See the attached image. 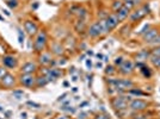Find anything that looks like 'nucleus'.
I'll return each mask as SVG.
<instances>
[{"mask_svg":"<svg viewBox=\"0 0 160 119\" xmlns=\"http://www.w3.org/2000/svg\"><path fill=\"white\" fill-rule=\"evenodd\" d=\"M52 51L55 55H61L63 53V46L61 45V43H54L53 46H52Z\"/></svg>","mask_w":160,"mask_h":119,"instance_id":"obj_21","label":"nucleus"},{"mask_svg":"<svg viewBox=\"0 0 160 119\" xmlns=\"http://www.w3.org/2000/svg\"><path fill=\"white\" fill-rule=\"evenodd\" d=\"M1 82V86L5 87V88H11V87L14 86V83H16V80H14V76L13 75H11V74L7 73L5 76H4V79L0 81Z\"/></svg>","mask_w":160,"mask_h":119,"instance_id":"obj_13","label":"nucleus"},{"mask_svg":"<svg viewBox=\"0 0 160 119\" xmlns=\"http://www.w3.org/2000/svg\"><path fill=\"white\" fill-rule=\"evenodd\" d=\"M123 61H124V60H123V56H118V57H116V60H115V64H116V66H121Z\"/></svg>","mask_w":160,"mask_h":119,"instance_id":"obj_28","label":"nucleus"},{"mask_svg":"<svg viewBox=\"0 0 160 119\" xmlns=\"http://www.w3.org/2000/svg\"><path fill=\"white\" fill-rule=\"evenodd\" d=\"M55 119H69V117H67V116H58Z\"/></svg>","mask_w":160,"mask_h":119,"instance_id":"obj_35","label":"nucleus"},{"mask_svg":"<svg viewBox=\"0 0 160 119\" xmlns=\"http://www.w3.org/2000/svg\"><path fill=\"white\" fill-rule=\"evenodd\" d=\"M87 35H88V37H91V38H97V37H99L100 35H103L99 21H94L93 24L88 27Z\"/></svg>","mask_w":160,"mask_h":119,"instance_id":"obj_10","label":"nucleus"},{"mask_svg":"<svg viewBox=\"0 0 160 119\" xmlns=\"http://www.w3.org/2000/svg\"><path fill=\"white\" fill-rule=\"evenodd\" d=\"M24 30L27 31L29 36L32 37V36H36L38 32V26L32 20H27V21H24Z\"/></svg>","mask_w":160,"mask_h":119,"instance_id":"obj_11","label":"nucleus"},{"mask_svg":"<svg viewBox=\"0 0 160 119\" xmlns=\"http://www.w3.org/2000/svg\"><path fill=\"white\" fill-rule=\"evenodd\" d=\"M149 61H151V63H152L155 68H159L160 69V55H151Z\"/></svg>","mask_w":160,"mask_h":119,"instance_id":"obj_22","label":"nucleus"},{"mask_svg":"<svg viewBox=\"0 0 160 119\" xmlns=\"http://www.w3.org/2000/svg\"><path fill=\"white\" fill-rule=\"evenodd\" d=\"M121 7H123V1L122 0H115L111 5V8H112L113 12H117Z\"/></svg>","mask_w":160,"mask_h":119,"instance_id":"obj_24","label":"nucleus"},{"mask_svg":"<svg viewBox=\"0 0 160 119\" xmlns=\"http://www.w3.org/2000/svg\"><path fill=\"white\" fill-rule=\"evenodd\" d=\"M141 2V0H124L123 1V6H126L127 8H129L130 11L135 8Z\"/></svg>","mask_w":160,"mask_h":119,"instance_id":"obj_19","label":"nucleus"},{"mask_svg":"<svg viewBox=\"0 0 160 119\" xmlns=\"http://www.w3.org/2000/svg\"><path fill=\"white\" fill-rule=\"evenodd\" d=\"M7 6L11 8H16L18 6V1L17 0H7Z\"/></svg>","mask_w":160,"mask_h":119,"instance_id":"obj_26","label":"nucleus"},{"mask_svg":"<svg viewBox=\"0 0 160 119\" xmlns=\"http://www.w3.org/2000/svg\"><path fill=\"white\" fill-rule=\"evenodd\" d=\"M142 112L138 113L139 116H136V117H134V119H151V117H148V116H143V114H141Z\"/></svg>","mask_w":160,"mask_h":119,"instance_id":"obj_32","label":"nucleus"},{"mask_svg":"<svg viewBox=\"0 0 160 119\" xmlns=\"http://www.w3.org/2000/svg\"><path fill=\"white\" fill-rule=\"evenodd\" d=\"M27 105L31 106V107H33V108H40V107H41L40 104H36V102H33V101H28Z\"/></svg>","mask_w":160,"mask_h":119,"instance_id":"obj_30","label":"nucleus"},{"mask_svg":"<svg viewBox=\"0 0 160 119\" xmlns=\"http://www.w3.org/2000/svg\"><path fill=\"white\" fill-rule=\"evenodd\" d=\"M48 42V36L47 32L44 30L42 31H38L36 37H35V40H33V50L36 53H43L44 49H46V45H47Z\"/></svg>","mask_w":160,"mask_h":119,"instance_id":"obj_4","label":"nucleus"},{"mask_svg":"<svg viewBox=\"0 0 160 119\" xmlns=\"http://www.w3.org/2000/svg\"><path fill=\"white\" fill-rule=\"evenodd\" d=\"M147 13H148V6H147V5H142V6L139 7L138 10H135L134 12H130V14H129V20H130L132 23L138 21V20H141Z\"/></svg>","mask_w":160,"mask_h":119,"instance_id":"obj_6","label":"nucleus"},{"mask_svg":"<svg viewBox=\"0 0 160 119\" xmlns=\"http://www.w3.org/2000/svg\"><path fill=\"white\" fill-rule=\"evenodd\" d=\"M2 63H4V66L7 67V68H16L17 67V59L12 56V55H6V56H4V59H2Z\"/></svg>","mask_w":160,"mask_h":119,"instance_id":"obj_14","label":"nucleus"},{"mask_svg":"<svg viewBox=\"0 0 160 119\" xmlns=\"http://www.w3.org/2000/svg\"><path fill=\"white\" fill-rule=\"evenodd\" d=\"M53 62V57L50 53H41L40 55V63L42 66H50Z\"/></svg>","mask_w":160,"mask_h":119,"instance_id":"obj_16","label":"nucleus"},{"mask_svg":"<svg viewBox=\"0 0 160 119\" xmlns=\"http://www.w3.org/2000/svg\"><path fill=\"white\" fill-rule=\"evenodd\" d=\"M12 95H13L16 99H22L23 95H24V92H23V91H13V92H12Z\"/></svg>","mask_w":160,"mask_h":119,"instance_id":"obj_25","label":"nucleus"},{"mask_svg":"<svg viewBox=\"0 0 160 119\" xmlns=\"http://www.w3.org/2000/svg\"><path fill=\"white\" fill-rule=\"evenodd\" d=\"M36 70H37V66L35 62H27L22 66V69H20L22 74H35Z\"/></svg>","mask_w":160,"mask_h":119,"instance_id":"obj_12","label":"nucleus"},{"mask_svg":"<svg viewBox=\"0 0 160 119\" xmlns=\"http://www.w3.org/2000/svg\"><path fill=\"white\" fill-rule=\"evenodd\" d=\"M35 119H40V118H35Z\"/></svg>","mask_w":160,"mask_h":119,"instance_id":"obj_40","label":"nucleus"},{"mask_svg":"<svg viewBox=\"0 0 160 119\" xmlns=\"http://www.w3.org/2000/svg\"><path fill=\"white\" fill-rule=\"evenodd\" d=\"M159 30L158 29H155V27H149L148 30H147L146 32L143 33V36H142V40H143V42L145 43H147V44H152L154 42V40L158 37V35H159Z\"/></svg>","mask_w":160,"mask_h":119,"instance_id":"obj_9","label":"nucleus"},{"mask_svg":"<svg viewBox=\"0 0 160 119\" xmlns=\"http://www.w3.org/2000/svg\"><path fill=\"white\" fill-rule=\"evenodd\" d=\"M149 57H151V53L147 51V50H141V51H139V53L136 54V56H135L136 62H141V63L146 62Z\"/></svg>","mask_w":160,"mask_h":119,"instance_id":"obj_18","label":"nucleus"},{"mask_svg":"<svg viewBox=\"0 0 160 119\" xmlns=\"http://www.w3.org/2000/svg\"><path fill=\"white\" fill-rule=\"evenodd\" d=\"M118 23H120V21H118V18H117L116 13H115V12H113V13H110L107 18L99 20L100 27H102V32L103 33L111 32L113 29H116V26L118 25Z\"/></svg>","mask_w":160,"mask_h":119,"instance_id":"obj_1","label":"nucleus"},{"mask_svg":"<svg viewBox=\"0 0 160 119\" xmlns=\"http://www.w3.org/2000/svg\"><path fill=\"white\" fill-rule=\"evenodd\" d=\"M116 16H117V18H118V21H123V20H126L127 18H129V14H130V10L127 8L126 6L121 7L120 10L117 11V12H115Z\"/></svg>","mask_w":160,"mask_h":119,"instance_id":"obj_15","label":"nucleus"},{"mask_svg":"<svg viewBox=\"0 0 160 119\" xmlns=\"http://www.w3.org/2000/svg\"><path fill=\"white\" fill-rule=\"evenodd\" d=\"M0 20H4V18H2V17H1V16H0ZM4 21H5V20H4Z\"/></svg>","mask_w":160,"mask_h":119,"instance_id":"obj_39","label":"nucleus"},{"mask_svg":"<svg viewBox=\"0 0 160 119\" xmlns=\"http://www.w3.org/2000/svg\"><path fill=\"white\" fill-rule=\"evenodd\" d=\"M152 44H155V45H160V33L158 35V37L154 40V42L152 43Z\"/></svg>","mask_w":160,"mask_h":119,"instance_id":"obj_33","label":"nucleus"},{"mask_svg":"<svg viewBox=\"0 0 160 119\" xmlns=\"http://www.w3.org/2000/svg\"><path fill=\"white\" fill-rule=\"evenodd\" d=\"M133 99L134 98L129 94H128V97L127 95H117V97L112 98L111 105L116 111H126V110H128L129 101Z\"/></svg>","mask_w":160,"mask_h":119,"instance_id":"obj_3","label":"nucleus"},{"mask_svg":"<svg viewBox=\"0 0 160 119\" xmlns=\"http://www.w3.org/2000/svg\"><path fill=\"white\" fill-rule=\"evenodd\" d=\"M44 75L47 76V79L50 81V80H54L56 78H59L60 75H62V72L60 69H56V68H52V69H48L47 72H44Z\"/></svg>","mask_w":160,"mask_h":119,"instance_id":"obj_17","label":"nucleus"},{"mask_svg":"<svg viewBox=\"0 0 160 119\" xmlns=\"http://www.w3.org/2000/svg\"><path fill=\"white\" fill-rule=\"evenodd\" d=\"M135 66H134V62L132 60H124L122 62V64L118 68V73L122 75H130L134 72Z\"/></svg>","mask_w":160,"mask_h":119,"instance_id":"obj_8","label":"nucleus"},{"mask_svg":"<svg viewBox=\"0 0 160 119\" xmlns=\"http://www.w3.org/2000/svg\"><path fill=\"white\" fill-rule=\"evenodd\" d=\"M19 82L24 87L32 88V87H36V76L33 74H22L19 78Z\"/></svg>","mask_w":160,"mask_h":119,"instance_id":"obj_7","label":"nucleus"},{"mask_svg":"<svg viewBox=\"0 0 160 119\" xmlns=\"http://www.w3.org/2000/svg\"><path fill=\"white\" fill-rule=\"evenodd\" d=\"M48 82H49V80L47 79V76H46V75L36 78V87H44Z\"/></svg>","mask_w":160,"mask_h":119,"instance_id":"obj_20","label":"nucleus"},{"mask_svg":"<svg viewBox=\"0 0 160 119\" xmlns=\"http://www.w3.org/2000/svg\"><path fill=\"white\" fill-rule=\"evenodd\" d=\"M94 119H109V117H108L107 114H98Z\"/></svg>","mask_w":160,"mask_h":119,"instance_id":"obj_34","label":"nucleus"},{"mask_svg":"<svg viewBox=\"0 0 160 119\" xmlns=\"http://www.w3.org/2000/svg\"><path fill=\"white\" fill-rule=\"evenodd\" d=\"M22 118H23V119H25V118H27V113H25V112H24V113H22Z\"/></svg>","mask_w":160,"mask_h":119,"instance_id":"obj_37","label":"nucleus"},{"mask_svg":"<svg viewBox=\"0 0 160 119\" xmlns=\"http://www.w3.org/2000/svg\"><path fill=\"white\" fill-rule=\"evenodd\" d=\"M19 32H18V40H19V43L20 44H23L24 43V33L22 32V30H18Z\"/></svg>","mask_w":160,"mask_h":119,"instance_id":"obj_29","label":"nucleus"},{"mask_svg":"<svg viewBox=\"0 0 160 119\" xmlns=\"http://www.w3.org/2000/svg\"><path fill=\"white\" fill-rule=\"evenodd\" d=\"M115 69H113V67L112 66H108L107 67V69H105V73L108 74V75H112V74H115Z\"/></svg>","mask_w":160,"mask_h":119,"instance_id":"obj_27","label":"nucleus"},{"mask_svg":"<svg viewBox=\"0 0 160 119\" xmlns=\"http://www.w3.org/2000/svg\"><path fill=\"white\" fill-rule=\"evenodd\" d=\"M148 107H149V102L148 101L142 99H138V98H134L133 100H130L129 101V106H128L129 110H132L133 112H138V113L146 111Z\"/></svg>","mask_w":160,"mask_h":119,"instance_id":"obj_5","label":"nucleus"},{"mask_svg":"<svg viewBox=\"0 0 160 119\" xmlns=\"http://www.w3.org/2000/svg\"><path fill=\"white\" fill-rule=\"evenodd\" d=\"M4 12H5V14H6V16H10V12H8V11H7V10H4Z\"/></svg>","mask_w":160,"mask_h":119,"instance_id":"obj_38","label":"nucleus"},{"mask_svg":"<svg viewBox=\"0 0 160 119\" xmlns=\"http://www.w3.org/2000/svg\"><path fill=\"white\" fill-rule=\"evenodd\" d=\"M85 27H86V23H85L84 19L78 20V23L75 24V30H77L78 32H82V31L85 30Z\"/></svg>","mask_w":160,"mask_h":119,"instance_id":"obj_23","label":"nucleus"},{"mask_svg":"<svg viewBox=\"0 0 160 119\" xmlns=\"http://www.w3.org/2000/svg\"><path fill=\"white\" fill-rule=\"evenodd\" d=\"M86 66L88 67V68H91V61H87V62H86Z\"/></svg>","mask_w":160,"mask_h":119,"instance_id":"obj_36","label":"nucleus"},{"mask_svg":"<svg viewBox=\"0 0 160 119\" xmlns=\"http://www.w3.org/2000/svg\"><path fill=\"white\" fill-rule=\"evenodd\" d=\"M109 85L112 86L117 92H128L134 88V82L128 79H111L109 80Z\"/></svg>","mask_w":160,"mask_h":119,"instance_id":"obj_2","label":"nucleus"},{"mask_svg":"<svg viewBox=\"0 0 160 119\" xmlns=\"http://www.w3.org/2000/svg\"><path fill=\"white\" fill-rule=\"evenodd\" d=\"M6 74H7V72L5 68H0V81L4 79V76H5Z\"/></svg>","mask_w":160,"mask_h":119,"instance_id":"obj_31","label":"nucleus"}]
</instances>
